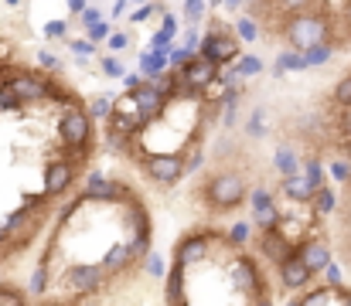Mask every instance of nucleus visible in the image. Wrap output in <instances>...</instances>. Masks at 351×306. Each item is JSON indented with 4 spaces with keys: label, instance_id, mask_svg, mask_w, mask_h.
Returning a JSON list of instances; mask_svg holds the SVG:
<instances>
[{
    "label": "nucleus",
    "instance_id": "obj_1",
    "mask_svg": "<svg viewBox=\"0 0 351 306\" xmlns=\"http://www.w3.org/2000/svg\"><path fill=\"white\" fill-rule=\"evenodd\" d=\"M283 41L290 44V51H307L314 44H331V17L328 10H304L293 14L280 24Z\"/></svg>",
    "mask_w": 351,
    "mask_h": 306
},
{
    "label": "nucleus",
    "instance_id": "obj_2",
    "mask_svg": "<svg viewBox=\"0 0 351 306\" xmlns=\"http://www.w3.org/2000/svg\"><path fill=\"white\" fill-rule=\"evenodd\" d=\"M202 204L212 211V214H229L235 207L245 204V177L232 170V167H222L215 170L205 184H202Z\"/></svg>",
    "mask_w": 351,
    "mask_h": 306
},
{
    "label": "nucleus",
    "instance_id": "obj_3",
    "mask_svg": "<svg viewBox=\"0 0 351 306\" xmlns=\"http://www.w3.org/2000/svg\"><path fill=\"white\" fill-rule=\"evenodd\" d=\"M58 140L65 143V150L72 153L69 160H86L93 153V116H89V105L75 102V105H65L62 116H58Z\"/></svg>",
    "mask_w": 351,
    "mask_h": 306
},
{
    "label": "nucleus",
    "instance_id": "obj_4",
    "mask_svg": "<svg viewBox=\"0 0 351 306\" xmlns=\"http://www.w3.org/2000/svg\"><path fill=\"white\" fill-rule=\"evenodd\" d=\"M202 58H208L212 65H219V68H226V65H232L242 58V51H239V38H235V31L226 24V21H208V31L202 34V51H198Z\"/></svg>",
    "mask_w": 351,
    "mask_h": 306
},
{
    "label": "nucleus",
    "instance_id": "obj_5",
    "mask_svg": "<svg viewBox=\"0 0 351 306\" xmlns=\"http://www.w3.org/2000/svg\"><path fill=\"white\" fill-rule=\"evenodd\" d=\"M143 174L150 177V184L157 188H174L188 177V157L184 150H174V153H147L143 157Z\"/></svg>",
    "mask_w": 351,
    "mask_h": 306
},
{
    "label": "nucleus",
    "instance_id": "obj_6",
    "mask_svg": "<svg viewBox=\"0 0 351 306\" xmlns=\"http://www.w3.org/2000/svg\"><path fill=\"white\" fill-rule=\"evenodd\" d=\"M79 198H82V201H93V204H130V201H136V194H133L130 184H123V181H117V177H106L103 170H89V174H86V184H82Z\"/></svg>",
    "mask_w": 351,
    "mask_h": 306
},
{
    "label": "nucleus",
    "instance_id": "obj_7",
    "mask_svg": "<svg viewBox=\"0 0 351 306\" xmlns=\"http://www.w3.org/2000/svg\"><path fill=\"white\" fill-rule=\"evenodd\" d=\"M215 238H226L222 231H188L178 245H174V262H181L184 269L191 266H202L212 259V242Z\"/></svg>",
    "mask_w": 351,
    "mask_h": 306
},
{
    "label": "nucleus",
    "instance_id": "obj_8",
    "mask_svg": "<svg viewBox=\"0 0 351 306\" xmlns=\"http://www.w3.org/2000/svg\"><path fill=\"white\" fill-rule=\"evenodd\" d=\"M106 283H110V276L103 272V266H93V262H79L65 272V286L75 296H96Z\"/></svg>",
    "mask_w": 351,
    "mask_h": 306
},
{
    "label": "nucleus",
    "instance_id": "obj_9",
    "mask_svg": "<svg viewBox=\"0 0 351 306\" xmlns=\"http://www.w3.org/2000/svg\"><path fill=\"white\" fill-rule=\"evenodd\" d=\"M249 211H252V228L259 231H273L283 225V214L276 207V198L266 188H252L249 191Z\"/></svg>",
    "mask_w": 351,
    "mask_h": 306
},
{
    "label": "nucleus",
    "instance_id": "obj_10",
    "mask_svg": "<svg viewBox=\"0 0 351 306\" xmlns=\"http://www.w3.org/2000/svg\"><path fill=\"white\" fill-rule=\"evenodd\" d=\"M130 99L136 105V112L147 119V123H157L167 109H171V99H167V92L157 86V82H143L140 89H133L130 92Z\"/></svg>",
    "mask_w": 351,
    "mask_h": 306
},
{
    "label": "nucleus",
    "instance_id": "obj_11",
    "mask_svg": "<svg viewBox=\"0 0 351 306\" xmlns=\"http://www.w3.org/2000/svg\"><path fill=\"white\" fill-rule=\"evenodd\" d=\"M229 283H232V290H239V293H249V300L266 290L263 286V276H259V269L252 262V255H235L232 266H229Z\"/></svg>",
    "mask_w": 351,
    "mask_h": 306
},
{
    "label": "nucleus",
    "instance_id": "obj_12",
    "mask_svg": "<svg viewBox=\"0 0 351 306\" xmlns=\"http://www.w3.org/2000/svg\"><path fill=\"white\" fill-rule=\"evenodd\" d=\"M75 160H69V157H58V160H51L48 167H45V194L48 198H62L72 184H75Z\"/></svg>",
    "mask_w": 351,
    "mask_h": 306
},
{
    "label": "nucleus",
    "instance_id": "obj_13",
    "mask_svg": "<svg viewBox=\"0 0 351 306\" xmlns=\"http://www.w3.org/2000/svg\"><path fill=\"white\" fill-rule=\"evenodd\" d=\"M181 79L188 82V89H195L198 96L205 92V89H212L215 82H219V65H212L208 58H202V55H195L184 68H181Z\"/></svg>",
    "mask_w": 351,
    "mask_h": 306
},
{
    "label": "nucleus",
    "instance_id": "obj_14",
    "mask_svg": "<svg viewBox=\"0 0 351 306\" xmlns=\"http://www.w3.org/2000/svg\"><path fill=\"white\" fill-rule=\"evenodd\" d=\"M259 252H263L269 262L283 266V262L297 252V245L283 235V228H273V231H259Z\"/></svg>",
    "mask_w": 351,
    "mask_h": 306
},
{
    "label": "nucleus",
    "instance_id": "obj_15",
    "mask_svg": "<svg viewBox=\"0 0 351 306\" xmlns=\"http://www.w3.org/2000/svg\"><path fill=\"white\" fill-rule=\"evenodd\" d=\"M280 269V286L283 290H290V293H304L307 286H311V279H314V272L304 266V259L293 252L283 266H276Z\"/></svg>",
    "mask_w": 351,
    "mask_h": 306
},
{
    "label": "nucleus",
    "instance_id": "obj_16",
    "mask_svg": "<svg viewBox=\"0 0 351 306\" xmlns=\"http://www.w3.org/2000/svg\"><path fill=\"white\" fill-rule=\"evenodd\" d=\"M297 255L304 259V266L317 276V272H324L328 266H331V248L321 242V238H307V242H300L297 245Z\"/></svg>",
    "mask_w": 351,
    "mask_h": 306
},
{
    "label": "nucleus",
    "instance_id": "obj_17",
    "mask_svg": "<svg viewBox=\"0 0 351 306\" xmlns=\"http://www.w3.org/2000/svg\"><path fill=\"white\" fill-rule=\"evenodd\" d=\"M184 266L181 262H171L167 276H164V303L167 306H188V296H184Z\"/></svg>",
    "mask_w": 351,
    "mask_h": 306
},
{
    "label": "nucleus",
    "instance_id": "obj_18",
    "mask_svg": "<svg viewBox=\"0 0 351 306\" xmlns=\"http://www.w3.org/2000/svg\"><path fill=\"white\" fill-rule=\"evenodd\" d=\"M280 191H283V194H287L293 204H311V201H314V194H317L321 188H314V184H311V177L300 170V174H293V177L280 181Z\"/></svg>",
    "mask_w": 351,
    "mask_h": 306
},
{
    "label": "nucleus",
    "instance_id": "obj_19",
    "mask_svg": "<svg viewBox=\"0 0 351 306\" xmlns=\"http://www.w3.org/2000/svg\"><path fill=\"white\" fill-rule=\"evenodd\" d=\"M99 266H103L106 276H123V272L133 266V259H130V252H126V242H119V245H113V248H106L103 259H99Z\"/></svg>",
    "mask_w": 351,
    "mask_h": 306
},
{
    "label": "nucleus",
    "instance_id": "obj_20",
    "mask_svg": "<svg viewBox=\"0 0 351 306\" xmlns=\"http://www.w3.org/2000/svg\"><path fill=\"white\" fill-rule=\"evenodd\" d=\"M171 51H143L140 55V75L147 79V82H154V79H160L164 72H171V58H167Z\"/></svg>",
    "mask_w": 351,
    "mask_h": 306
},
{
    "label": "nucleus",
    "instance_id": "obj_21",
    "mask_svg": "<svg viewBox=\"0 0 351 306\" xmlns=\"http://www.w3.org/2000/svg\"><path fill=\"white\" fill-rule=\"evenodd\" d=\"M273 167H276V174H280L283 181L293 177V174H300V157L293 153L290 143H280V146H276V153H273Z\"/></svg>",
    "mask_w": 351,
    "mask_h": 306
},
{
    "label": "nucleus",
    "instance_id": "obj_22",
    "mask_svg": "<svg viewBox=\"0 0 351 306\" xmlns=\"http://www.w3.org/2000/svg\"><path fill=\"white\" fill-rule=\"evenodd\" d=\"M287 72H307V65H304V55H300V51H283V55H276L273 75H276V79H283Z\"/></svg>",
    "mask_w": 351,
    "mask_h": 306
},
{
    "label": "nucleus",
    "instance_id": "obj_23",
    "mask_svg": "<svg viewBox=\"0 0 351 306\" xmlns=\"http://www.w3.org/2000/svg\"><path fill=\"white\" fill-rule=\"evenodd\" d=\"M245 136H249V140H263V136H266V109H263V105H256V109L245 116Z\"/></svg>",
    "mask_w": 351,
    "mask_h": 306
},
{
    "label": "nucleus",
    "instance_id": "obj_24",
    "mask_svg": "<svg viewBox=\"0 0 351 306\" xmlns=\"http://www.w3.org/2000/svg\"><path fill=\"white\" fill-rule=\"evenodd\" d=\"M126 252H130L133 266H136V262H143V259L150 255V231H136V235L126 242Z\"/></svg>",
    "mask_w": 351,
    "mask_h": 306
},
{
    "label": "nucleus",
    "instance_id": "obj_25",
    "mask_svg": "<svg viewBox=\"0 0 351 306\" xmlns=\"http://www.w3.org/2000/svg\"><path fill=\"white\" fill-rule=\"evenodd\" d=\"M300 55H304V65H307V68H317V65L331 62L335 44H314V48H307V51H300Z\"/></svg>",
    "mask_w": 351,
    "mask_h": 306
},
{
    "label": "nucleus",
    "instance_id": "obj_26",
    "mask_svg": "<svg viewBox=\"0 0 351 306\" xmlns=\"http://www.w3.org/2000/svg\"><path fill=\"white\" fill-rule=\"evenodd\" d=\"M235 38L239 41H259V21L256 17H249V14H242L239 21H235Z\"/></svg>",
    "mask_w": 351,
    "mask_h": 306
},
{
    "label": "nucleus",
    "instance_id": "obj_27",
    "mask_svg": "<svg viewBox=\"0 0 351 306\" xmlns=\"http://www.w3.org/2000/svg\"><path fill=\"white\" fill-rule=\"evenodd\" d=\"M259 72H263V58L259 55H242L239 65H235V75L239 79H256Z\"/></svg>",
    "mask_w": 351,
    "mask_h": 306
},
{
    "label": "nucleus",
    "instance_id": "obj_28",
    "mask_svg": "<svg viewBox=\"0 0 351 306\" xmlns=\"http://www.w3.org/2000/svg\"><path fill=\"white\" fill-rule=\"evenodd\" d=\"M45 290H48V255L31 272V296H45Z\"/></svg>",
    "mask_w": 351,
    "mask_h": 306
},
{
    "label": "nucleus",
    "instance_id": "obj_29",
    "mask_svg": "<svg viewBox=\"0 0 351 306\" xmlns=\"http://www.w3.org/2000/svg\"><path fill=\"white\" fill-rule=\"evenodd\" d=\"M300 170L311 177L314 188H324V164H321L317 157H304V160H300Z\"/></svg>",
    "mask_w": 351,
    "mask_h": 306
},
{
    "label": "nucleus",
    "instance_id": "obj_30",
    "mask_svg": "<svg viewBox=\"0 0 351 306\" xmlns=\"http://www.w3.org/2000/svg\"><path fill=\"white\" fill-rule=\"evenodd\" d=\"M226 238H229V245H232V248H245V245H249V238H252L249 221H239V225H232V228L226 231Z\"/></svg>",
    "mask_w": 351,
    "mask_h": 306
},
{
    "label": "nucleus",
    "instance_id": "obj_31",
    "mask_svg": "<svg viewBox=\"0 0 351 306\" xmlns=\"http://www.w3.org/2000/svg\"><path fill=\"white\" fill-rule=\"evenodd\" d=\"M311 204L317 207V214H331V211L338 207V194H335V191H331V188L324 184V188H321V191L314 194V201H311Z\"/></svg>",
    "mask_w": 351,
    "mask_h": 306
},
{
    "label": "nucleus",
    "instance_id": "obj_32",
    "mask_svg": "<svg viewBox=\"0 0 351 306\" xmlns=\"http://www.w3.org/2000/svg\"><path fill=\"white\" fill-rule=\"evenodd\" d=\"M205 14H208V0H184V21L188 24H198Z\"/></svg>",
    "mask_w": 351,
    "mask_h": 306
},
{
    "label": "nucleus",
    "instance_id": "obj_33",
    "mask_svg": "<svg viewBox=\"0 0 351 306\" xmlns=\"http://www.w3.org/2000/svg\"><path fill=\"white\" fill-rule=\"evenodd\" d=\"M89 116L106 123V119L113 116V99H110V96H99V99H93V102H89Z\"/></svg>",
    "mask_w": 351,
    "mask_h": 306
},
{
    "label": "nucleus",
    "instance_id": "obj_34",
    "mask_svg": "<svg viewBox=\"0 0 351 306\" xmlns=\"http://www.w3.org/2000/svg\"><path fill=\"white\" fill-rule=\"evenodd\" d=\"M143 269H147V276H154V279H164V276H167L164 255H157V252H150V255L143 259Z\"/></svg>",
    "mask_w": 351,
    "mask_h": 306
},
{
    "label": "nucleus",
    "instance_id": "obj_35",
    "mask_svg": "<svg viewBox=\"0 0 351 306\" xmlns=\"http://www.w3.org/2000/svg\"><path fill=\"white\" fill-rule=\"evenodd\" d=\"M99 65H103V75H106V79H126V65L119 62L117 55H106Z\"/></svg>",
    "mask_w": 351,
    "mask_h": 306
},
{
    "label": "nucleus",
    "instance_id": "obj_36",
    "mask_svg": "<svg viewBox=\"0 0 351 306\" xmlns=\"http://www.w3.org/2000/svg\"><path fill=\"white\" fill-rule=\"evenodd\" d=\"M154 14H164V7H160V3H140V7L130 14V21H133V24H143V21H150Z\"/></svg>",
    "mask_w": 351,
    "mask_h": 306
},
{
    "label": "nucleus",
    "instance_id": "obj_37",
    "mask_svg": "<svg viewBox=\"0 0 351 306\" xmlns=\"http://www.w3.org/2000/svg\"><path fill=\"white\" fill-rule=\"evenodd\" d=\"M0 306H27L24 293L14 290V286H0Z\"/></svg>",
    "mask_w": 351,
    "mask_h": 306
},
{
    "label": "nucleus",
    "instance_id": "obj_38",
    "mask_svg": "<svg viewBox=\"0 0 351 306\" xmlns=\"http://www.w3.org/2000/svg\"><path fill=\"white\" fill-rule=\"evenodd\" d=\"M335 102H338L341 109H351V75H345V79L335 86Z\"/></svg>",
    "mask_w": 351,
    "mask_h": 306
},
{
    "label": "nucleus",
    "instance_id": "obj_39",
    "mask_svg": "<svg viewBox=\"0 0 351 306\" xmlns=\"http://www.w3.org/2000/svg\"><path fill=\"white\" fill-rule=\"evenodd\" d=\"M113 34V27L106 24V21H99V24H93V27H86V41H93V44H99V41H106Z\"/></svg>",
    "mask_w": 351,
    "mask_h": 306
},
{
    "label": "nucleus",
    "instance_id": "obj_40",
    "mask_svg": "<svg viewBox=\"0 0 351 306\" xmlns=\"http://www.w3.org/2000/svg\"><path fill=\"white\" fill-rule=\"evenodd\" d=\"M181 48H188L191 55H198L202 51V34H198V27L195 24H188V31H184V44Z\"/></svg>",
    "mask_w": 351,
    "mask_h": 306
},
{
    "label": "nucleus",
    "instance_id": "obj_41",
    "mask_svg": "<svg viewBox=\"0 0 351 306\" xmlns=\"http://www.w3.org/2000/svg\"><path fill=\"white\" fill-rule=\"evenodd\" d=\"M0 109H3V112H17V109H24V102H21L14 92H10V89H7V86H3V89H0Z\"/></svg>",
    "mask_w": 351,
    "mask_h": 306
},
{
    "label": "nucleus",
    "instance_id": "obj_42",
    "mask_svg": "<svg viewBox=\"0 0 351 306\" xmlns=\"http://www.w3.org/2000/svg\"><path fill=\"white\" fill-rule=\"evenodd\" d=\"M69 34V24L65 21H48L45 24V38H65Z\"/></svg>",
    "mask_w": 351,
    "mask_h": 306
},
{
    "label": "nucleus",
    "instance_id": "obj_43",
    "mask_svg": "<svg viewBox=\"0 0 351 306\" xmlns=\"http://www.w3.org/2000/svg\"><path fill=\"white\" fill-rule=\"evenodd\" d=\"M331 177H335V181H341V184H345V181H351V164H345V160H335V164H331Z\"/></svg>",
    "mask_w": 351,
    "mask_h": 306
},
{
    "label": "nucleus",
    "instance_id": "obj_44",
    "mask_svg": "<svg viewBox=\"0 0 351 306\" xmlns=\"http://www.w3.org/2000/svg\"><path fill=\"white\" fill-rule=\"evenodd\" d=\"M106 44H110V51L117 55V51H123V48L130 44V34H123V31H113V34L106 38Z\"/></svg>",
    "mask_w": 351,
    "mask_h": 306
},
{
    "label": "nucleus",
    "instance_id": "obj_45",
    "mask_svg": "<svg viewBox=\"0 0 351 306\" xmlns=\"http://www.w3.org/2000/svg\"><path fill=\"white\" fill-rule=\"evenodd\" d=\"M79 17H82V24H86V27H93V24H99V21H103V10H99V7H86Z\"/></svg>",
    "mask_w": 351,
    "mask_h": 306
},
{
    "label": "nucleus",
    "instance_id": "obj_46",
    "mask_svg": "<svg viewBox=\"0 0 351 306\" xmlns=\"http://www.w3.org/2000/svg\"><path fill=\"white\" fill-rule=\"evenodd\" d=\"M69 48H72L75 55H86V58L96 55V44H93V41H69Z\"/></svg>",
    "mask_w": 351,
    "mask_h": 306
},
{
    "label": "nucleus",
    "instance_id": "obj_47",
    "mask_svg": "<svg viewBox=\"0 0 351 306\" xmlns=\"http://www.w3.org/2000/svg\"><path fill=\"white\" fill-rule=\"evenodd\" d=\"M324 279H328V286H331V290H338V286H341V269L331 262V266L324 269Z\"/></svg>",
    "mask_w": 351,
    "mask_h": 306
},
{
    "label": "nucleus",
    "instance_id": "obj_48",
    "mask_svg": "<svg viewBox=\"0 0 351 306\" xmlns=\"http://www.w3.org/2000/svg\"><path fill=\"white\" fill-rule=\"evenodd\" d=\"M147 79L140 75V72H126V79H123V86H126V92H133V89H140Z\"/></svg>",
    "mask_w": 351,
    "mask_h": 306
},
{
    "label": "nucleus",
    "instance_id": "obj_49",
    "mask_svg": "<svg viewBox=\"0 0 351 306\" xmlns=\"http://www.w3.org/2000/svg\"><path fill=\"white\" fill-rule=\"evenodd\" d=\"M338 133H341L345 140H351V109L341 112V119H338Z\"/></svg>",
    "mask_w": 351,
    "mask_h": 306
},
{
    "label": "nucleus",
    "instance_id": "obj_50",
    "mask_svg": "<svg viewBox=\"0 0 351 306\" xmlns=\"http://www.w3.org/2000/svg\"><path fill=\"white\" fill-rule=\"evenodd\" d=\"M38 62H41V68H48V72L58 68V58H55L51 51H38Z\"/></svg>",
    "mask_w": 351,
    "mask_h": 306
},
{
    "label": "nucleus",
    "instance_id": "obj_51",
    "mask_svg": "<svg viewBox=\"0 0 351 306\" xmlns=\"http://www.w3.org/2000/svg\"><path fill=\"white\" fill-rule=\"evenodd\" d=\"M249 306H273V300H269V293L263 290V293H256V296L249 300Z\"/></svg>",
    "mask_w": 351,
    "mask_h": 306
},
{
    "label": "nucleus",
    "instance_id": "obj_52",
    "mask_svg": "<svg viewBox=\"0 0 351 306\" xmlns=\"http://www.w3.org/2000/svg\"><path fill=\"white\" fill-rule=\"evenodd\" d=\"M69 10H72V14L79 17V14L86 10V0H69Z\"/></svg>",
    "mask_w": 351,
    "mask_h": 306
},
{
    "label": "nucleus",
    "instance_id": "obj_53",
    "mask_svg": "<svg viewBox=\"0 0 351 306\" xmlns=\"http://www.w3.org/2000/svg\"><path fill=\"white\" fill-rule=\"evenodd\" d=\"M7 245H10V248H14V238H10V235H7V231H3V225H0V252H3V248H7Z\"/></svg>",
    "mask_w": 351,
    "mask_h": 306
},
{
    "label": "nucleus",
    "instance_id": "obj_54",
    "mask_svg": "<svg viewBox=\"0 0 351 306\" xmlns=\"http://www.w3.org/2000/svg\"><path fill=\"white\" fill-rule=\"evenodd\" d=\"M338 300H341V306H351V290H341V286H338Z\"/></svg>",
    "mask_w": 351,
    "mask_h": 306
},
{
    "label": "nucleus",
    "instance_id": "obj_55",
    "mask_svg": "<svg viewBox=\"0 0 351 306\" xmlns=\"http://www.w3.org/2000/svg\"><path fill=\"white\" fill-rule=\"evenodd\" d=\"M126 3H130V0H117V3H113V17H123V10H126Z\"/></svg>",
    "mask_w": 351,
    "mask_h": 306
},
{
    "label": "nucleus",
    "instance_id": "obj_56",
    "mask_svg": "<svg viewBox=\"0 0 351 306\" xmlns=\"http://www.w3.org/2000/svg\"><path fill=\"white\" fill-rule=\"evenodd\" d=\"M229 3V10H239V7H245V0H226Z\"/></svg>",
    "mask_w": 351,
    "mask_h": 306
},
{
    "label": "nucleus",
    "instance_id": "obj_57",
    "mask_svg": "<svg viewBox=\"0 0 351 306\" xmlns=\"http://www.w3.org/2000/svg\"><path fill=\"white\" fill-rule=\"evenodd\" d=\"M345 21H348V27H351V0H348V7H345Z\"/></svg>",
    "mask_w": 351,
    "mask_h": 306
},
{
    "label": "nucleus",
    "instance_id": "obj_58",
    "mask_svg": "<svg viewBox=\"0 0 351 306\" xmlns=\"http://www.w3.org/2000/svg\"><path fill=\"white\" fill-rule=\"evenodd\" d=\"M287 306H304V296H297V300H290Z\"/></svg>",
    "mask_w": 351,
    "mask_h": 306
},
{
    "label": "nucleus",
    "instance_id": "obj_59",
    "mask_svg": "<svg viewBox=\"0 0 351 306\" xmlns=\"http://www.w3.org/2000/svg\"><path fill=\"white\" fill-rule=\"evenodd\" d=\"M7 3H10V7H14V3H21V0H7Z\"/></svg>",
    "mask_w": 351,
    "mask_h": 306
},
{
    "label": "nucleus",
    "instance_id": "obj_60",
    "mask_svg": "<svg viewBox=\"0 0 351 306\" xmlns=\"http://www.w3.org/2000/svg\"><path fill=\"white\" fill-rule=\"evenodd\" d=\"M45 306H58V303H45Z\"/></svg>",
    "mask_w": 351,
    "mask_h": 306
},
{
    "label": "nucleus",
    "instance_id": "obj_61",
    "mask_svg": "<svg viewBox=\"0 0 351 306\" xmlns=\"http://www.w3.org/2000/svg\"><path fill=\"white\" fill-rule=\"evenodd\" d=\"M0 286H3V283H0Z\"/></svg>",
    "mask_w": 351,
    "mask_h": 306
}]
</instances>
